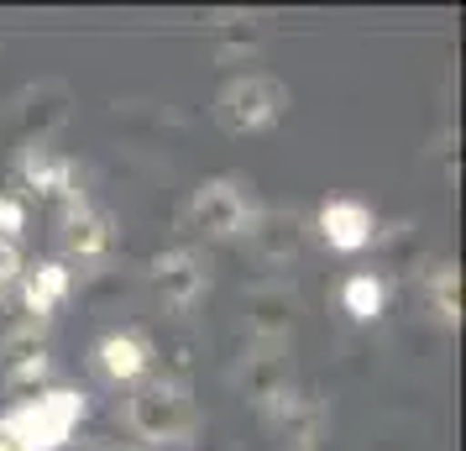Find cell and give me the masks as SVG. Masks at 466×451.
<instances>
[{
	"instance_id": "obj_1",
	"label": "cell",
	"mask_w": 466,
	"mask_h": 451,
	"mask_svg": "<svg viewBox=\"0 0 466 451\" xmlns=\"http://www.w3.org/2000/svg\"><path fill=\"white\" fill-rule=\"evenodd\" d=\"M79 420H85V394H74V388H47L0 415V425L22 441V451H58L79 430Z\"/></svg>"
},
{
	"instance_id": "obj_2",
	"label": "cell",
	"mask_w": 466,
	"mask_h": 451,
	"mask_svg": "<svg viewBox=\"0 0 466 451\" xmlns=\"http://www.w3.org/2000/svg\"><path fill=\"white\" fill-rule=\"evenodd\" d=\"M283 110H289V89L278 85L273 74H236L231 85L215 95V116H220V127L236 131V137L278 127Z\"/></svg>"
},
{
	"instance_id": "obj_3",
	"label": "cell",
	"mask_w": 466,
	"mask_h": 451,
	"mask_svg": "<svg viewBox=\"0 0 466 451\" xmlns=\"http://www.w3.org/2000/svg\"><path fill=\"white\" fill-rule=\"evenodd\" d=\"M127 420L131 430L152 441V446H168L184 436L189 425V399H184V388L168 384V378H152V384H137V394L127 399Z\"/></svg>"
},
{
	"instance_id": "obj_4",
	"label": "cell",
	"mask_w": 466,
	"mask_h": 451,
	"mask_svg": "<svg viewBox=\"0 0 466 451\" xmlns=\"http://www.w3.org/2000/svg\"><path fill=\"white\" fill-rule=\"evenodd\" d=\"M184 220H189V231H199V237H247V220H252L247 190L236 179H205L189 194Z\"/></svg>"
},
{
	"instance_id": "obj_5",
	"label": "cell",
	"mask_w": 466,
	"mask_h": 451,
	"mask_svg": "<svg viewBox=\"0 0 466 451\" xmlns=\"http://www.w3.org/2000/svg\"><path fill=\"white\" fill-rule=\"evenodd\" d=\"M152 283H157L163 304L194 310V304L205 300V289H210V273H205V262L194 258L189 247H173L163 258H152Z\"/></svg>"
},
{
	"instance_id": "obj_6",
	"label": "cell",
	"mask_w": 466,
	"mask_h": 451,
	"mask_svg": "<svg viewBox=\"0 0 466 451\" xmlns=\"http://www.w3.org/2000/svg\"><path fill=\"white\" fill-rule=\"evenodd\" d=\"M294 294L283 283H268V289H252L247 294V331H252L257 346H283L289 331H294Z\"/></svg>"
},
{
	"instance_id": "obj_7",
	"label": "cell",
	"mask_w": 466,
	"mask_h": 451,
	"mask_svg": "<svg viewBox=\"0 0 466 451\" xmlns=\"http://www.w3.org/2000/svg\"><path fill=\"white\" fill-rule=\"evenodd\" d=\"M372 210L361 200H325L319 205V237L330 241L336 252H361L372 241Z\"/></svg>"
},
{
	"instance_id": "obj_8",
	"label": "cell",
	"mask_w": 466,
	"mask_h": 451,
	"mask_svg": "<svg viewBox=\"0 0 466 451\" xmlns=\"http://www.w3.org/2000/svg\"><path fill=\"white\" fill-rule=\"evenodd\" d=\"M241 378H247V394L268 409L294 394V367H289V357L278 346H257L252 357H247V367H241Z\"/></svg>"
},
{
	"instance_id": "obj_9",
	"label": "cell",
	"mask_w": 466,
	"mask_h": 451,
	"mask_svg": "<svg viewBox=\"0 0 466 451\" xmlns=\"http://www.w3.org/2000/svg\"><path fill=\"white\" fill-rule=\"evenodd\" d=\"M22 184L37 194H58V200H74V163L64 152H53L47 142H26L22 152Z\"/></svg>"
},
{
	"instance_id": "obj_10",
	"label": "cell",
	"mask_w": 466,
	"mask_h": 451,
	"mask_svg": "<svg viewBox=\"0 0 466 451\" xmlns=\"http://www.w3.org/2000/svg\"><path fill=\"white\" fill-rule=\"evenodd\" d=\"M147 367H152V342L142 331H116V336L100 342V373L110 384H137Z\"/></svg>"
},
{
	"instance_id": "obj_11",
	"label": "cell",
	"mask_w": 466,
	"mask_h": 451,
	"mask_svg": "<svg viewBox=\"0 0 466 451\" xmlns=\"http://www.w3.org/2000/svg\"><path fill=\"white\" fill-rule=\"evenodd\" d=\"M110 237H116L110 215L95 210V205H85V200L74 194V200H68V210H64V241H68V252H79V258H100V252L110 247Z\"/></svg>"
},
{
	"instance_id": "obj_12",
	"label": "cell",
	"mask_w": 466,
	"mask_h": 451,
	"mask_svg": "<svg viewBox=\"0 0 466 451\" xmlns=\"http://www.w3.org/2000/svg\"><path fill=\"white\" fill-rule=\"evenodd\" d=\"M247 237H252L257 247V258H268V262H294L299 258V220L294 215H283V210H252V220H247Z\"/></svg>"
},
{
	"instance_id": "obj_13",
	"label": "cell",
	"mask_w": 466,
	"mask_h": 451,
	"mask_svg": "<svg viewBox=\"0 0 466 451\" xmlns=\"http://www.w3.org/2000/svg\"><path fill=\"white\" fill-rule=\"evenodd\" d=\"M68 121V89L53 85V79H43V85H32L22 95V127L32 142H47L53 131Z\"/></svg>"
},
{
	"instance_id": "obj_14",
	"label": "cell",
	"mask_w": 466,
	"mask_h": 451,
	"mask_svg": "<svg viewBox=\"0 0 466 451\" xmlns=\"http://www.w3.org/2000/svg\"><path fill=\"white\" fill-rule=\"evenodd\" d=\"M68 300V268L64 262H37V268H22V304L47 321L58 304Z\"/></svg>"
},
{
	"instance_id": "obj_15",
	"label": "cell",
	"mask_w": 466,
	"mask_h": 451,
	"mask_svg": "<svg viewBox=\"0 0 466 451\" xmlns=\"http://www.w3.org/2000/svg\"><path fill=\"white\" fill-rule=\"evenodd\" d=\"M340 304H346V315H357V321H378L382 304H388V289H382L378 273H351V279L340 283Z\"/></svg>"
},
{
	"instance_id": "obj_16",
	"label": "cell",
	"mask_w": 466,
	"mask_h": 451,
	"mask_svg": "<svg viewBox=\"0 0 466 451\" xmlns=\"http://www.w3.org/2000/svg\"><path fill=\"white\" fill-rule=\"evenodd\" d=\"M424 283H430V304H435V315H441L445 325L461 321V279H456V262H435Z\"/></svg>"
},
{
	"instance_id": "obj_17",
	"label": "cell",
	"mask_w": 466,
	"mask_h": 451,
	"mask_svg": "<svg viewBox=\"0 0 466 451\" xmlns=\"http://www.w3.org/2000/svg\"><path fill=\"white\" fill-rule=\"evenodd\" d=\"M210 32H215V47H220L226 58H236V53H252V47L262 43V22H252V16H220Z\"/></svg>"
},
{
	"instance_id": "obj_18",
	"label": "cell",
	"mask_w": 466,
	"mask_h": 451,
	"mask_svg": "<svg viewBox=\"0 0 466 451\" xmlns=\"http://www.w3.org/2000/svg\"><path fill=\"white\" fill-rule=\"evenodd\" d=\"M26 231V200L22 194H0V237L16 241Z\"/></svg>"
},
{
	"instance_id": "obj_19",
	"label": "cell",
	"mask_w": 466,
	"mask_h": 451,
	"mask_svg": "<svg viewBox=\"0 0 466 451\" xmlns=\"http://www.w3.org/2000/svg\"><path fill=\"white\" fill-rule=\"evenodd\" d=\"M11 279H22V247L0 237V283H11Z\"/></svg>"
},
{
	"instance_id": "obj_20",
	"label": "cell",
	"mask_w": 466,
	"mask_h": 451,
	"mask_svg": "<svg viewBox=\"0 0 466 451\" xmlns=\"http://www.w3.org/2000/svg\"><path fill=\"white\" fill-rule=\"evenodd\" d=\"M0 451H22V441H16V436H11L5 425H0Z\"/></svg>"
}]
</instances>
